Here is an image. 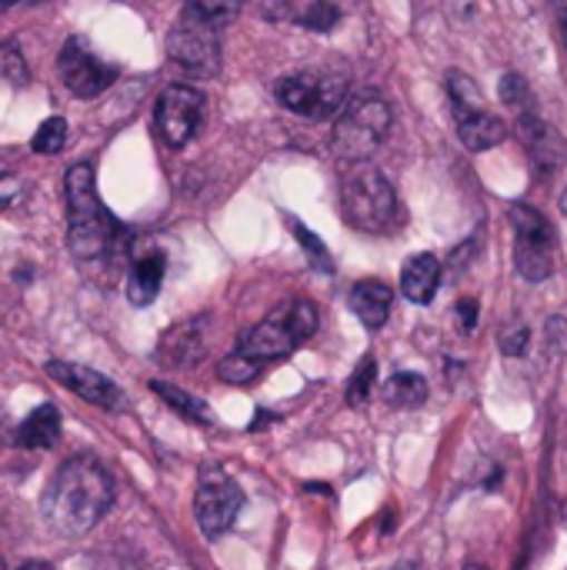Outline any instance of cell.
I'll return each instance as SVG.
<instances>
[{"mask_svg": "<svg viewBox=\"0 0 567 570\" xmlns=\"http://www.w3.org/2000/svg\"><path fill=\"white\" fill-rule=\"evenodd\" d=\"M13 3H43V0H0V7H13Z\"/></svg>", "mask_w": 567, "mask_h": 570, "instance_id": "obj_37", "label": "cell"}, {"mask_svg": "<svg viewBox=\"0 0 567 570\" xmlns=\"http://www.w3.org/2000/svg\"><path fill=\"white\" fill-rule=\"evenodd\" d=\"M207 331H211V317H190V321H180L177 327H170L157 347L160 364H167V367L197 364L207 354Z\"/></svg>", "mask_w": 567, "mask_h": 570, "instance_id": "obj_14", "label": "cell"}, {"mask_svg": "<svg viewBox=\"0 0 567 570\" xmlns=\"http://www.w3.org/2000/svg\"><path fill=\"white\" fill-rule=\"evenodd\" d=\"M444 83H448V97H451V107H454V117H458V120H461V117H468V114L488 110L481 87H478V83H475L468 73H461V70H451Z\"/></svg>", "mask_w": 567, "mask_h": 570, "instance_id": "obj_21", "label": "cell"}, {"mask_svg": "<svg viewBox=\"0 0 567 570\" xmlns=\"http://www.w3.org/2000/svg\"><path fill=\"white\" fill-rule=\"evenodd\" d=\"M57 438H60V414L53 404H40L37 411H30L13 434V441L30 451H47L57 444Z\"/></svg>", "mask_w": 567, "mask_h": 570, "instance_id": "obj_18", "label": "cell"}, {"mask_svg": "<svg viewBox=\"0 0 567 570\" xmlns=\"http://www.w3.org/2000/svg\"><path fill=\"white\" fill-rule=\"evenodd\" d=\"M47 374H50L57 384H63L70 394H77V397H84V401H90V404H97V407L114 411V407L124 404L120 387H117L110 377H104L100 371H94V367L70 364V361H50V364H47Z\"/></svg>", "mask_w": 567, "mask_h": 570, "instance_id": "obj_13", "label": "cell"}, {"mask_svg": "<svg viewBox=\"0 0 567 570\" xmlns=\"http://www.w3.org/2000/svg\"><path fill=\"white\" fill-rule=\"evenodd\" d=\"M20 570H53L50 564H43V561H27V564H20Z\"/></svg>", "mask_w": 567, "mask_h": 570, "instance_id": "obj_36", "label": "cell"}, {"mask_svg": "<svg viewBox=\"0 0 567 570\" xmlns=\"http://www.w3.org/2000/svg\"><path fill=\"white\" fill-rule=\"evenodd\" d=\"M241 508H244V494L234 484V478L221 468H204L194 498V514L204 538H221L237 521Z\"/></svg>", "mask_w": 567, "mask_h": 570, "instance_id": "obj_9", "label": "cell"}, {"mask_svg": "<svg viewBox=\"0 0 567 570\" xmlns=\"http://www.w3.org/2000/svg\"><path fill=\"white\" fill-rule=\"evenodd\" d=\"M294 234H297V240H301V247L307 250V257H311V264H314V271H324V274H331L334 271V264H331V254L324 250V244H321V237H314L304 224H294Z\"/></svg>", "mask_w": 567, "mask_h": 570, "instance_id": "obj_29", "label": "cell"}, {"mask_svg": "<svg viewBox=\"0 0 567 570\" xmlns=\"http://www.w3.org/2000/svg\"><path fill=\"white\" fill-rule=\"evenodd\" d=\"M465 570H488V568H478V564H468V568Z\"/></svg>", "mask_w": 567, "mask_h": 570, "instance_id": "obj_39", "label": "cell"}, {"mask_svg": "<svg viewBox=\"0 0 567 570\" xmlns=\"http://www.w3.org/2000/svg\"><path fill=\"white\" fill-rule=\"evenodd\" d=\"M167 50H170V60L190 77L211 80L221 70L217 27L204 23L194 10H184V17L174 23V30L167 33Z\"/></svg>", "mask_w": 567, "mask_h": 570, "instance_id": "obj_8", "label": "cell"}, {"mask_svg": "<svg viewBox=\"0 0 567 570\" xmlns=\"http://www.w3.org/2000/svg\"><path fill=\"white\" fill-rule=\"evenodd\" d=\"M458 324L465 334H471L478 327V301H461L458 304Z\"/></svg>", "mask_w": 567, "mask_h": 570, "instance_id": "obj_33", "label": "cell"}, {"mask_svg": "<svg viewBox=\"0 0 567 570\" xmlns=\"http://www.w3.org/2000/svg\"><path fill=\"white\" fill-rule=\"evenodd\" d=\"M384 401L391 407H421L428 401V381L421 374H394L388 384H384Z\"/></svg>", "mask_w": 567, "mask_h": 570, "instance_id": "obj_22", "label": "cell"}, {"mask_svg": "<svg viewBox=\"0 0 567 570\" xmlns=\"http://www.w3.org/2000/svg\"><path fill=\"white\" fill-rule=\"evenodd\" d=\"M30 144H33L37 154H60L63 144H67V120H63V117H47V120L37 127V134H33Z\"/></svg>", "mask_w": 567, "mask_h": 570, "instance_id": "obj_26", "label": "cell"}, {"mask_svg": "<svg viewBox=\"0 0 567 570\" xmlns=\"http://www.w3.org/2000/svg\"><path fill=\"white\" fill-rule=\"evenodd\" d=\"M561 210H565V214H567V190H565V194H561Z\"/></svg>", "mask_w": 567, "mask_h": 570, "instance_id": "obj_38", "label": "cell"}, {"mask_svg": "<svg viewBox=\"0 0 567 570\" xmlns=\"http://www.w3.org/2000/svg\"><path fill=\"white\" fill-rule=\"evenodd\" d=\"M17 190H20V187H17V177H10V174H0V210L13 204Z\"/></svg>", "mask_w": 567, "mask_h": 570, "instance_id": "obj_34", "label": "cell"}, {"mask_svg": "<svg viewBox=\"0 0 567 570\" xmlns=\"http://www.w3.org/2000/svg\"><path fill=\"white\" fill-rule=\"evenodd\" d=\"M518 137H521V147L531 160V170L548 180L555 177L561 167L567 164V144L565 137L558 134V127H551L548 120H541L535 110L531 114H521L518 120Z\"/></svg>", "mask_w": 567, "mask_h": 570, "instance_id": "obj_12", "label": "cell"}, {"mask_svg": "<svg viewBox=\"0 0 567 570\" xmlns=\"http://www.w3.org/2000/svg\"><path fill=\"white\" fill-rule=\"evenodd\" d=\"M391 287L381 284V281H361L351 287V311L358 314V321L368 327V331H381L391 317Z\"/></svg>", "mask_w": 567, "mask_h": 570, "instance_id": "obj_15", "label": "cell"}, {"mask_svg": "<svg viewBox=\"0 0 567 570\" xmlns=\"http://www.w3.org/2000/svg\"><path fill=\"white\" fill-rule=\"evenodd\" d=\"M0 570H7V564H3V561H0Z\"/></svg>", "mask_w": 567, "mask_h": 570, "instance_id": "obj_40", "label": "cell"}, {"mask_svg": "<svg viewBox=\"0 0 567 570\" xmlns=\"http://www.w3.org/2000/svg\"><path fill=\"white\" fill-rule=\"evenodd\" d=\"M204 117V94L190 83H170L154 104V127L160 140L174 150L187 147Z\"/></svg>", "mask_w": 567, "mask_h": 570, "instance_id": "obj_10", "label": "cell"}, {"mask_svg": "<svg viewBox=\"0 0 567 570\" xmlns=\"http://www.w3.org/2000/svg\"><path fill=\"white\" fill-rule=\"evenodd\" d=\"M67 247L80 264L114 257L124 247V227L104 207L90 164H74L67 170Z\"/></svg>", "mask_w": 567, "mask_h": 570, "instance_id": "obj_2", "label": "cell"}, {"mask_svg": "<svg viewBox=\"0 0 567 570\" xmlns=\"http://www.w3.org/2000/svg\"><path fill=\"white\" fill-rule=\"evenodd\" d=\"M501 100H505L508 107H515V110L531 114V90H528V83H525L518 73H508V77L501 80Z\"/></svg>", "mask_w": 567, "mask_h": 570, "instance_id": "obj_30", "label": "cell"}, {"mask_svg": "<svg viewBox=\"0 0 567 570\" xmlns=\"http://www.w3.org/2000/svg\"><path fill=\"white\" fill-rule=\"evenodd\" d=\"M338 20H341V10H338L331 0H314V3L301 13V23H304L307 30H317V33L334 30Z\"/></svg>", "mask_w": 567, "mask_h": 570, "instance_id": "obj_28", "label": "cell"}, {"mask_svg": "<svg viewBox=\"0 0 567 570\" xmlns=\"http://www.w3.org/2000/svg\"><path fill=\"white\" fill-rule=\"evenodd\" d=\"M501 347H505V354H511V357L525 354V351H528V327H515V331H508V334L501 337Z\"/></svg>", "mask_w": 567, "mask_h": 570, "instance_id": "obj_32", "label": "cell"}, {"mask_svg": "<svg viewBox=\"0 0 567 570\" xmlns=\"http://www.w3.org/2000/svg\"><path fill=\"white\" fill-rule=\"evenodd\" d=\"M164 271H167V261L160 250H147L144 257H137L130 267V277H127V301L134 307L154 304V297L160 294V284H164Z\"/></svg>", "mask_w": 567, "mask_h": 570, "instance_id": "obj_17", "label": "cell"}, {"mask_svg": "<svg viewBox=\"0 0 567 570\" xmlns=\"http://www.w3.org/2000/svg\"><path fill=\"white\" fill-rule=\"evenodd\" d=\"M551 10H555L558 30H561V40H565V47H567V0H551Z\"/></svg>", "mask_w": 567, "mask_h": 570, "instance_id": "obj_35", "label": "cell"}, {"mask_svg": "<svg viewBox=\"0 0 567 570\" xmlns=\"http://www.w3.org/2000/svg\"><path fill=\"white\" fill-rule=\"evenodd\" d=\"M344 220L364 234H384L398 220V194L391 180L368 160H354L341 184Z\"/></svg>", "mask_w": 567, "mask_h": 570, "instance_id": "obj_3", "label": "cell"}, {"mask_svg": "<svg viewBox=\"0 0 567 570\" xmlns=\"http://www.w3.org/2000/svg\"><path fill=\"white\" fill-rule=\"evenodd\" d=\"M114 504L110 474L94 458H70L47 484L40 511L43 521L60 534L94 531Z\"/></svg>", "mask_w": 567, "mask_h": 570, "instance_id": "obj_1", "label": "cell"}, {"mask_svg": "<svg viewBox=\"0 0 567 570\" xmlns=\"http://www.w3.org/2000/svg\"><path fill=\"white\" fill-rule=\"evenodd\" d=\"M314 331H317V307L311 301H291L271 317H264L257 327H251L241 337L237 351L254 357L257 364H267V361L287 357L294 347L311 341Z\"/></svg>", "mask_w": 567, "mask_h": 570, "instance_id": "obj_5", "label": "cell"}, {"mask_svg": "<svg viewBox=\"0 0 567 570\" xmlns=\"http://www.w3.org/2000/svg\"><path fill=\"white\" fill-rule=\"evenodd\" d=\"M391 104L381 94H358L351 100H344V107L338 110L334 120V154L344 160H368L388 137L391 130Z\"/></svg>", "mask_w": 567, "mask_h": 570, "instance_id": "obj_4", "label": "cell"}, {"mask_svg": "<svg viewBox=\"0 0 567 570\" xmlns=\"http://www.w3.org/2000/svg\"><path fill=\"white\" fill-rule=\"evenodd\" d=\"M257 7H261V13L267 20H287V17H294V0H257Z\"/></svg>", "mask_w": 567, "mask_h": 570, "instance_id": "obj_31", "label": "cell"}, {"mask_svg": "<svg viewBox=\"0 0 567 570\" xmlns=\"http://www.w3.org/2000/svg\"><path fill=\"white\" fill-rule=\"evenodd\" d=\"M0 77L10 80V83H17V87H23L30 80V67H27L17 40H3L0 43Z\"/></svg>", "mask_w": 567, "mask_h": 570, "instance_id": "obj_27", "label": "cell"}, {"mask_svg": "<svg viewBox=\"0 0 567 570\" xmlns=\"http://www.w3.org/2000/svg\"><path fill=\"white\" fill-rule=\"evenodd\" d=\"M57 67H60V77H63V87L74 97H84V100L104 94L117 77V70L110 63H104L80 37H70L63 43V50L57 57Z\"/></svg>", "mask_w": 567, "mask_h": 570, "instance_id": "obj_11", "label": "cell"}, {"mask_svg": "<svg viewBox=\"0 0 567 570\" xmlns=\"http://www.w3.org/2000/svg\"><path fill=\"white\" fill-rule=\"evenodd\" d=\"M511 224H515V267L525 281L541 284L551 277L555 271V227L548 224V217L528 204H515L511 207Z\"/></svg>", "mask_w": 567, "mask_h": 570, "instance_id": "obj_7", "label": "cell"}, {"mask_svg": "<svg viewBox=\"0 0 567 570\" xmlns=\"http://www.w3.org/2000/svg\"><path fill=\"white\" fill-rule=\"evenodd\" d=\"M458 134H461V144L468 150L481 154V150L498 147L508 137V124L501 117H495L491 110H478V114H468L458 120Z\"/></svg>", "mask_w": 567, "mask_h": 570, "instance_id": "obj_19", "label": "cell"}, {"mask_svg": "<svg viewBox=\"0 0 567 570\" xmlns=\"http://www.w3.org/2000/svg\"><path fill=\"white\" fill-rule=\"evenodd\" d=\"M241 7H244V0H190L187 10H194L204 23L221 30L224 23H231L241 13Z\"/></svg>", "mask_w": 567, "mask_h": 570, "instance_id": "obj_23", "label": "cell"}, {"mask_svg": "<svg viewBox=\"0 0 567 570\" xmlns=\"http://www.w3.org/2000/svg\"><path fill=\"white\" fill-rule=\"evenodd\" d=\"M374 384H378V361L374 357H364L358 364V371L351 374V381H348V404L361 407L371 397Z\"/></svg>", "mask_w": 567, "mask_h": 570, "instance_id": "obj_25", "label": "cell"}, {"mask_svg": "<svg viewBox=\"0 0 567 570\" xmlns=\"http://www.w3.org/2000/svg\"><path fill=\"white\" fill-rule=\"evenodd\" d=\"M150 387H154V394H157L167 407H174L180 417H187V421H194V424H214L211 407H207L201 397H194V394H187V391H180V387H174V384H164V381H150Z\"/></svg>", "mask_w": 567, "mask_h": 570, "instance_id": "obj_20", "label": "cell"}, {"mask_svg": "<svg viewBox=\"0 0 567 570\" xmlns=\"http://www.w3.org/2000/svg\"><path fill=\"white\" fill-rule=\"evenodd\" d=\"M261 367H264V364H257L254 357L234 351L231 357H224V361L217 364V377L227 381V384H251V381L261 374Z\"/></svg>", "mask_w": 567, "mask_h": 570, "instance_id": "obj_24", "label": "cell"}, {"mask_svg": "<svg viewBox=\"0 0 567 570\" xmlns=\"http://www.w3.org/2000/svg\"><path fill=\"white\" fill-rule=\"evenodd\" d=\"M277 100L307 120H324L334 117L344 100H348V83L334 73H317V70H301V73H287L277 80L274 87Z\"/></svg>", "mask_w": 567, "mask_h": 570, "instance_id": "obj_6", "label": "cell"}, {"mask_svg": "<svg viewBox=\"0 0 567 570\" xmlns=\"http://www.w3.org/2000/svg\"><path fill=\"white\" fill-rule=\"evenodd\" d=\"M441 284V261L434 254H414L401 271V291L411 304H431Z\"/></svg>", "mask_w": 567, "mask_h": 570, "instance_id": "obj_16", "label": "cell"}]
</instances>
